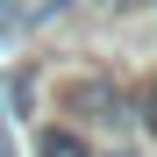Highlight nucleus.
<instances>
[{
	"label": "nucleus",
	"instance_id": "7ed1b4c3",
	"mask_svg": "<svg viewBox=\"0 0 157 157\" xmlns=\"http://www.w3.org/2000/svg\"><path fill=\"white\" fill-rule=\"evenodd\" d=\"M107 157H128V150H107Z\"/></svg>",
	"mask_w": 157,
	"mask_h": 157
},
{
	"label": "nucleus",
	"instance_id": "f257e3e1",
	"mask_svg": "<svg viewBox=\"0 0 157 157\" xmlns=\"http://www.w3.org/2000/svg\"><path fill=\"white\" fill-rule=\"evenodd\" d=\"M36 157H93V143L78 128H36Z\"/></svg>",
	"mask_w": 157,
	"mask_h": 157
},
{
	"label": "nucleus",
	"instance_id": "f03ea898",
	"mask_svg": "<svg viewBox=\"0 0 157 157\" xmlns=\"http://www.w3.org/2000/svg\"><path fill=\"white\" fill-rule=\"evenodd\" d=\"M136 121H143L150 136H157V86H143V100H136Z\"/></svg>",
	"mask_w": 157,
	"mask_h": 157
}]
</instances>
